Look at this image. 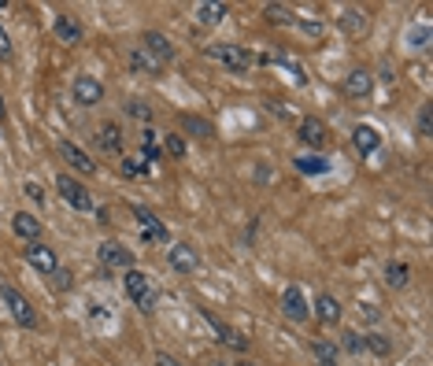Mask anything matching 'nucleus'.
<instances>
[{
    "label": "nucleus",
    "instance_id": "6e6552de",
    "mask_svg": "<svg viewBox=\"0 0 433 366\" xmlns=\"http://www.w3.org/2000/svg\"><path fill=\"white\" fill-rule=\"evenodd\" d=\"M167 263H171V270H178V274L200 270V256L192 252V244H185V241H178V244L167 248Z\"/></svg>",
    "mask_w": 433,
    "mask_h": 366
},
{
    "label": "nucleus",
    "instance_id": "dca6fc26",
    "mask_svg": "<svg viewBox=\"0 0 433 366\" xmlns=\"http://www.w3.org/2000/svg\"><path fill=\"white\" fill-rule=\"evenodd\" d=\"M352 144H356V152L359 156H371V152H378V144H381V133L374 130V126H356L352 130Z\"/></svg>",
    "mask_w": 433,
    "mask_h": 366
},
{
    "label": "nucleus",
    "instance_id": "7c9ffc66",
    "mask_svg": "<svg viewBox=\"0 0 433 366\" xmlns=\"http://www.w3.org/2000/svg\"><path fill=\"white\" fill-rule=\"evenodd\" d=\"M337 352H348V355H356V352H363V337H359V333H345V337H341V344H337Z\"/></svg>",
    "mask_w": 433,
    "mask_h": 366
},
{
    "label": "nucleus",
    "instance_id": "c85d7f7f",
    "mask_svg": "<svg viewBox=\"0 0 433 366\" xmlns=\"http://www.w3.org/2000/svg\"><path fill=\"white\" fill-rule=\"evenodd\" d=\"M293 26H300L304 33H308V38H323L326 33V23L323 19H315V15H296V23Z\"/></svg>",
    "mask_w": 433,
    "mask_h": 366
},
{
    "label": "nucleus",
    "instance_id": "a19ab883",
    "mask_svg": "<svg viewBox=\"0 0 433 366\" xmlns=\"http://www.w3.org/2000/svg\"><path fill=\"white\" fill-rule=\"evenodd\" d=\"M8 119V108H4V96H0V122Z\"/></svg>",
    "mask_w": 433,
    "mask_h": 366
},
{
    "label": "nucleus",
    "instance_id": "4468645a",
    "mask_svg": "<svg viewBox=\"0 0 433 366\" xmlns=\"http://www.w3.org/2000/svg\"><path fill=\"white\" fill-rule=\"evenodd\" d=\"M11 229H15V237H23V241H30V244H37V237H41V222L34 219V215H26V211H15L11 215Z\"/></svg>",
    "mask_w": 433,
    "mask_h": 366
},
{
    "label": "nucleus",
    "instance_id": "473e14b6",
    "mask_svg": "<svg viewBox=\"0 0 433 366\" xmlns=\"http://www.w3.org/2000/svg\"><path fill=\"white\" fill-rule=\"evenodd\" d=\"M126 111H130L137 122H149V119H152V108L144 104V100H130V104H126Z\"/></svg>",
    "mask_w": 433,
    "mask_h": 366
},
{
    "label": "nucleus",
    "instance_id": "f8f14e48",
    "mask_svg": "<svg viewBox=\"0 0 433 366\" xmlns=\"http://www.w3.org/2000/svg\"><path fill=\"white\" fill-rule=\"evenodd\" d=\"M59 159L71 166V171H82V174H96V163L78 148L74 141H59Z\"/></svg>",
    "mask_w": 433,
    "mask_h": 366
},
{
    "label": "nucleus",
    "instance_id": "39448f33",
    "mask_svg": "<svg viewBox=\"0 0 433 366\" xmlns=\"http://www.w3.org/2000/svg\"><path fill=\"white\" fill-rule=\"evenodd\" d=\"M56 189H59V196L67 200V204L74 207V211H93V196H89V189L82 185V181H74L71 174H59L56 178Z\"/></svg>",
    "mask_w": 433,
    "mask_h": 366
},
{
    "label": "nucleus",
    "instance_id": "bb28decb",
    "mask_svg": "<svg viewBox=\"0 0 433 366\" xmlns=\"http://www.w3.org/2000/svg\"><path fill=\"white\" fill-rule=\"evenodd\" d=\"M263 11H267V19L275 23V26H293L296 23V11L285 8V4H267Z\"/></svg>",
    "mask_w": 433,
    "mask_h": 366
},
{
    "label": "nucleus",
    "instance_id": "79ce46f5",
    "mask_svg": "<svg viewBox=\"0 0 433 366\" xmlns=\"http://www.w3.org/2000/svg\"><path fill=\"white\" fill-rule=\"evenodd\" d=\"M212 366H230V362H212Z\"/></svg>",
    "mask_w": 433,
    "mask_h": 366
},
{
    "label": "nucleus",
    "instance_id": "2eb2a0df",
    "mask_svg": "<svg viewBox=\"0 0 433 366\" xmlns=\"http://www.w3.org/2000/svg\"><path fill=\"white\" fill-rule=\"evenodd\" d=\"M282 311H285V319H293V322H304L308 319V304H304V292L296 289V285H289L285 289V296H282Z\"/></svg>",
    "mask_w": 433,
    "mask_h": 366
},
{
    "label": "nucleus",
    "instance_id": "ea45409f",
    "mask_svg": "<svg viewBox=\"0 0 433 366\" xmlns=\"http://www.w3.org/2000/svg\"><path fill=\"white\" fill-rule=\"evenodd\" d=\"M156 366H182V362L171 359V355H156Z\"/></svg>",
    "mask_w": 433,
    "mask_h": 366
},
{
    "label": "nucleus",
    "instance_id": "6ab92c4d",
    "mask_svg": "<svg viewBox=\"0 0 433 366\" xmlns=\"http://www.w3.org/2000/svg\"><path fill=\"white\" fill-rule=\"evenodd\" d=\"M348 96H371V89H374V74L371 71H348V78H345V86H341Z\"/></svg>",
    "mask_w": 433,
    "mask_h": 366
},
{
    "label": "nucleus",
    "instance_id": "a878e982",
    "mask_svg": "<svg viewBox=\"0 0 433 366\" xmlns=\"http://www.w3.org/2000/svg\"><path fill=\"white\" fill-rule=\"evenodd\" d=\"M385 281H389L393 289H404L411 281V266L408 263H389V266H385Z\"/></svg>",
    "mask_w": 433,
    "mask_h": 366
},
{
    "label": "nucleus",
    "instance_id": "423d86ee",
    "mask_svg": "<svg viewBox=\"0 0 433 366\" xmlns=\"http://www.w3.org/2000/svg\"><path fill=\"white\" fill-rule=\"evenodd\" d=\"M71 96H74V104L93 108V104H100V100H104V86H100L93 74H78V78L71 81Z\"/></svg>",
    "mask_w": 433,
    "mask_h": 366
},
{
    "label": "nucleus",
    "instance_id": "a211bd4d",
    "mask_svg": "<svg viewBox=\"0 0 433 366\" xmlns=\"http://www.w3.org/2000/svg\"><path fill=\"white\" fill-rule=\"evenodd\" d=\"M337 23H341V30H345V33H352V38H359V33H366V26H371V19H366V11H363V8H356V4L345 8V11H341V19H337Z\"/></svg>",
    "mask_w": 433,
    "mask_h": 366
},
{
    "label": "nucleus",
    "instance_id": "393cba45",
    "mask_svg": "<svg viewBox=\"0 0 433 366\" xmlns=\"http://www.w3.org/2000/svg\"><path fill=\"white\" fill-rule=\"evenodd\" d=\"M293 166H296L300 174H326V171H330V163H326L323 156H296Z\"/></svg>",
    "mask_w": 433,
    "mask_h": 366
},
{
    "label": "nucleus",
    "instance_id": "9d476101",
    "mask_svg": "<svg viewBox=\"0 0 433 366\" xmlns=\"http://www.w3.org/2000/svg\"><path fill=\"white\" fill-rule=\"evenodd\" d=\"M141 48L149 52L156 63H171L174 59V45L167 33H159V30H149V33H141Z\"/></svg>",
    "mask_w": 433,
    "mask_h": 366
},
{
    "label": "nucleus",
    "instance_id": "58836bf2",
    "mask_svg": "<svg viewBox=\"0 0 433 366\" xmlns=\"http://www.w3.org/2000/svg\"><path fill=\"white\" fill-rule=\"evenodd\" d=\"M419 137H429V108L419 111Z\"/></svg>",
    "mask_w": 433,
    "mask_h": 366
},
{
    "label": "nucleus",
    "instance_id": "4c0bfd02",
    "mask_svg": "<svg viewBox=\"0 0 433 366\" xmlns=\"http://www.w3.org/2000/svg\"><path fill=\"white\" fill-rule=\"evenodd\" d=\"M0 59H11V38L4 26H0Z\"/></svg>",
    "mask_w": 433,
    "mask_h": 366
},
{
    "label": "nucleus",
    "instance_id": "c9c22d12",
    "mask_svg": "<svg viewBox=\"0 0 433 366\" xmlns=\"http://www.w3.org/2000/svg\"><path fill=\"white\" fill-rule=\"evenodd\" d=\"M52 278H56V289H59V292H67V289H71V281H74V278H71V270H63V266H59V270H56Z\"/></svg>",
    "mask_w": 433,
    "mask_h": 366
},
{
    "label": "nucleus",
    "instance_id": "20e7f679",
    "mask_svg": "<svg viewBox=\"0 0 433 366\" xmlns=\"http://www.w3.org/2000/svg\"><path fill=\"white\" fill-rule=\"evenodd\" d=\"M207 59L230 67L233 74H241V71H248V67H252V56L241 45H207Z\"/></svg>",
    "mask_w": 433,
    "mask_h": 366
},
{
    "label": "nucleus",
    "instance_id": "0eeeda50",
    "mask_svg": "<svg viewBox=\"0 0 433 366\" xmlns=\"http://www.w3.org/2000/svg\"><path fill=\"white\" fill-rule=\"evenodd\" d=\"M96 256H100L108 270H134V252H126V244H119V241H104L96 248Z\"/></svg>",
    "mask_w": 433,
    "mask_h": 366
},
{
    "label": "nucleus",
    "instance_id": "f704fd0d",
    "mask_svg": "<svg viewBox=\"0 0 433 366\" xmlns=\"http://www.w3.org/2000/svg\"><path fill=\"white\" fill-rule=\"evenodd\" d=\"M163 144H167V152H171L174 159H182V156H185V141L178 137V133H167V141H163Z\"/></svg>",
    "mask_w": 433,
    "mask_h": 366
},
{
    "label": "nucleus",
    "instance_id": "412c9836",
    "mask_svg": "<svg viewBox=\"0 0 433 366\" xmlns=\"http://www.w3.org/2000/svg\"><path fill=\"white\" fill-rule=\"evenodd\" d=\"M96 144H100V152H122V130L115 122H104L100 130H96Z\"/></svg>",
    "mask_w": 433,
    "mask_h": 366
},
{
    "label": "nucleus",
    "instance_id": "f3484780",
    "mask_svg": "<svg viewBox=\"0 0 433 366\" xmlns=\"http://www.w3.org/2000/svg\"><path fill=\"white\" fill-rule=\"evenodd\" d=\"M315 314H318V322H323V326H337L345 311H341V304H337L330 292H318L315 296Z\"/></svg>",
    "mask_w": 433,
    "mask_h": 366
},
{
    "label": "nucleus",
    "instance_id": "aec40b11",
    "mask_svg": "<svg viewBox=\"0 0 433 366\" xmlns=\"http://www.w3.org/2000/svg\"><path fill=\"white\" fill-rule=\"evenodd\" d=\"M300 141L308 144V148H323L326 144V126L315 119V115H308V119L300 122Z\"/></svg>",
    "mask_w": 433,
    "mask_h": 366
},
{
    "label": "nucleus",
    "instance_id": "4be33fe9",
    "mask_svg": "<svg viewBox=\"0 0 433 366\" xmlns=\"http://www.w3.org/2000/svg\"><path fill=\"white\" fill-rule=\"evenodd\" d=\"M130 71L134 74H149V78H159V71H163V63H156L144 48H134L130 52Z\"/></svg>",
    "mask_w": 433,
    "mask_h": 366
},
{
    "label": "nucleus",
    "instance_id": "9b49d317",
    "mask_svg": "<svg viewBox=\"0 0 433 366\" xmlns=\"http://www.w3.org/2000/svg\"><path fill=\"white\" fill-rule=\"evenodd\" d=\"M26 263L34 266L37 274H48V278L59 270V256H56L48 244H30V248H26Z\"/></svg>",
    "mask_w": 433,
    "mask_h": 366
},
{
    "label": "nucleus",
    "instance_id": "cd10ccee",
    "mask_svg": "<svg viewBox=\"0 0 433 366\" xmlns=\"http://www.w3.org/2000/svg\"><path fill=\"white\" fill-rule=\"evenodd\" d=\"M363 352H371V355H389L393 352V344L385 333H371V337H363Z\"/></svg>",
    "mask_w": 433,
    "mask_h": 366
},
{
    "label": "nucleus",
    "instance_id": "c756f323",
    "mask_svg": "<svg viewBox=\"0 0 433 366\" xmlns=\"http://www.w3.org/2000/svg\"><path fill=\"white\" fill-rule=\"evenodd\" d=\"M141 159H144V163H156V159H159L156 130H144V133H141Z\"/></svg>",
    "mask_w": 433,
    "mask_h": 366
},
{
    "label": "nucleus",
    "instance_id": "1a4fd4ad",
    "mask_svg": "<svg viewBox=\"0 0 433 366\" xmlns=\"http://www.w3.org/2000/svg\"><path fill=\"white\" fill-rule=\"evenodd\" d=\"M200 319H204L207 326L215 329V337H219L222 344H226V348H237V352H245V348H248V337H245V333H237V329H230L226 322L219 319V314H212V311H200Z\"/></svg>",
    "mask_w": 433,
    "mask_h": 366
},
{
    "label": "nucleus",
    "instance_id": "2f4dec72",
    "mask_svg": "<svg viewBox=\"0 0 433 366\" xmlns=\"http://www.w3.org/2000/svg\"><path fill=\"white\" fill-rule=\"evenodd\" d=\"M182 126H185V130H192V133H197V137H212V122L197 119V115H185V119H182Z\"/></svg>",
    "mask_w": 433,
    "mask_h": 366
},
{
    "label": "nucleus",
    "instance_id": "7ed1b4c3",
    "mask_svg": "<svg viewBox=\"0 0 433 366\" xmlns=\"http://www.w3.org/2000/svg\"><path fill=\"white\" fill-rule=\"evenodd\" d=\"M130 211H134V219H137V229H141V241L144 244H167L171 241V233H167L163 222H159V215H152L149 207H141V204H134Z\"/></svg>",
    "mask_w": 433,
    "mask_h": 366
},
{
    "label": "nucleus",
    "instance_id": "e433bc0d",
    "mask_svg": "<svg viewBox=\"0 0 433 366\" xmlns=\"http://www.w3.org/2000/svg\"><path fill=\"white\" fill-rule=\"evenodd\" d=\"M26 196L34 200V204H45V189L37 185V181H26Z\"/></svg>",
    "mask_w": 433,
    "mask_h": 366
},
{
    "label": "nucleus",
    "instance_id": "ddd939ff",
    "mask_svg": "<svg viewBox=\"0 0 433 366\" xmlns=\"http://www.w3.org/2000/svg\"><path fill=\"white\" fill-rule=\"evenodd\" d=\"M52 33L63 45H82V23H74V15H67V11H59L52 19Z\"/></svg>",
    "mask_w": 433,
    "mask_h": 366
},
{
    "label": "nucleus",
    "instance_id": "b1692460",
    "mask_svg": "<svg viewBox=\"0 0 433 366\" xmlns=\"http://www.w3.org/2000/svg\"><path fill=\"white\" fill-rule=\"evenodd\" d=\"M311 352H315V359H318V366H337V344L333 341H311Z\"/></svg>",
    "mask_w": 433,
    "mask_h": 366
},
{
    "label": "nucleus",
    "instance_id": "f257e3e1",
    "mask_svg": "<svg viewBox=\"0 0 433 366\" xmlns=\"http://www.w3.org/2000/svg\"><path fill=\"white\" fill-rule=\"evenodd\" d=\"M122 289H126V296H130V304H134V307H141V311H152V307H156V285H152V278H149V274H141V270H126Z\"/></svg>",
    "mask_w": 433,
    "mask_h": 366
},
{
    "label": "nucleus",
    "instance_id": "f03ea898",
    "mask_svg": "<svg viewBox=\"0 0 433 366\" xmlns=\"http://www.w3.org/2000/svg\"><path fill=\"white\" fill-rule=\"evenodd\" d=\"M0 299H4V307L11 311V319L19 322L23 329H37V311L34 304L19 292V289H11V285H0Z\"/></svg>",
    "mask_w": 433,
    "mask_h": 366
},
{
    "label": "nucleus",
    "instance_id": "37998d69",
    "mask_svg": "<svg viewBox=\"0 0 433 366\" xmlns=\"http://www.w3.org/2000/svg\"><path fill=\"white\" fill-rule=\"evenodd\" d=\"M241 366H252V362H241Z\"/></svg>",
    "mask_w": 433,
    "mask_h": 366
},
{
    "label": "nucleus",
    "instance_id": "72a5a7b5",
    "mask_svg": "<svg viewBox=\"0 0 433 366\" xmlns=\"http://www.w3.org/2000/svg\"><path fill=\"white\" fill-rule=\"evenodd\" d=\"M144 171H149V163H144V159H122V174L126 178H141Z\"/></svg>",
    "mask_w": 433,
    "mask_h": 366
},
{
    "label": "nucleus",
    "instance_id": "5701e85b",
    "mask_svg": "<svg viewBox=\"0 0 433 366\" xmlns=\"http://www.w3.org/2000/svg\"><path fill=\"white\" fill-rule=\"evenodd\" d=\"M197 23H204V26H215V23H222L230 15V4H222V0H215V4H197Z\"/></svg>",
    "mask_w": 433,
    "mask_h": 366
}]
</instances>
